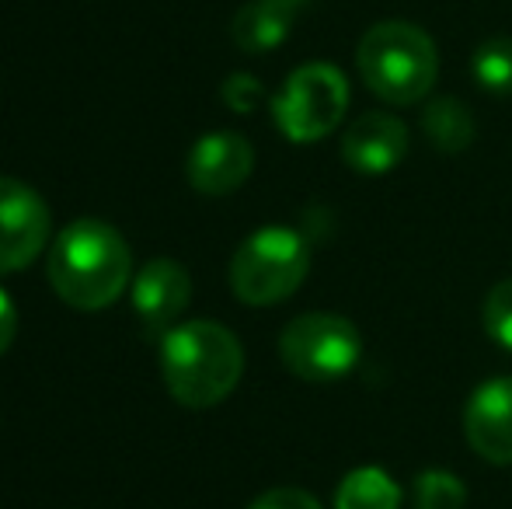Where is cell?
Instances as JSON below:
<instances>
[{
    "label": "cell",
    "mask_w": 512,
    "mask_h": 509,
    "mask_svg": "<svg viewBox=\"0 0 512 509\" xmlns=\"http://www.w3.org/2000/svg\"><path fill=\"white\" fill-rule=\"evenodd\" d=\"M49 283L74 311H105L133 276L126 238L105 220H74L49 245Z\"/></svg>",
    "instance_id": "cell-1"
},
{
    "label": "cell",
    "mask_w": 512,
    "mask_h": 509,
    "mask_svg": "<svg viewBox=\"0 0 512 509\" xmlns=\"http://www.w3.org/2000/svg\"><path fill=\"white\" fill-rule=\"evenodd\" d=\"M244 374V349L216 321H185L161 339V377L185 408H213L234 394Z\"/></svg>",
    "instance_id": "cell-2"
},
{
    "label": "cell",
    "mask_w": 512,
    "mask_h": 509,
    "mask_svg": "<svg viewBox=\"0 0 512 509\" xmlns=\"http://www.w3.org/2000/svg\"><path fill=\"white\" fill-rule=\"evenodd\" d=\"M363 84L387 105H418L439 77L436 42L411 21H377L356 46Z\"/></svg>",
    "instance_id": "cell-3"
},
{
    "label": "cell",
    "mask_w": 512,
    "mask_h": 509,
    "mask_svg": "<svg viewBox=\"0 0 512 509\" xmlns=\"http://www.w3.org/2000/svg\"><path fill=\"white\" fill-rule=\"evenodd\" d=\"M310 272V245L300 231L269 224L241 241L230 258V290L248 307H272L293 297Z\"/></svg>",
    "instance_id": "cell-4"
},
{
    "label": "cell",
    "mask_w": 512,
    "mask_h": 509,
    "mask_svg": "<svg viewBox=\"0 0 512 509\" xmlns=\"http://www.w3.org/2000/svg\"><path fill=\"white\" fill-rule=\"evenodd\" d=\"M279 356L300 381H342L363 360V335L342 314L310 311L293 318L279 335Z\"/></svg>",
    "instance_id": "cell-5"
},
{
    "label": "cell",
    "mask_w": 512,
    "mask_h": 509,
    "mask_svg": "<svg viewBox=\"0 0 512 509\" xmlns=\"http://www.w3.org/2000/svg\"><path fill=\"white\" fill-rule=\"evenodd\" d=\"M349 109V81L331 63L297 67L272 98V119L293 143H317L331 136Z\"/></svg>",
    "instance_id": "cell-6"
},
{
    "label": "cell",
    "mask_w": 512,
    "mask_h": 509,
    "mask_svg": "<svg viewBox=\"0 0 512 509\" xmlns=\"http://www.w3.org/2000/svg\"><path fill=\"white\" fill-rule=\"evenodd\" d=\"M53 213L32 185L0 178V276L32 265L46 252Z\"/></svg>",
    "instance_id": "cell-7"
},
{
    "label": "cell",
    "mask_w": 512,
    "mask_h": 509,
    "mask_svg": "<svg viewBox=\"0 0 512 509\" xmlns=\"http://www.w3.org/2000/svg\"><path fill=\"white\" fill-rule=\"evenodd\" d=\"M255 168V147L248 136L216 129L192 143L185 178L199 196H230L251 178Z\"/></svg>",
    "instance_id": "cell-8"
},
{
    "label": "cell",
    "mask_w": 512,
    "mask_h": 509,
    "mask_svg": "<svg viewBox=\"0 0 512 509\" xmlns=\"http://www.w3.org/2000/svg\"><path fill=\"white\" fill-rule=\"evenodd\" d=\"M192 300V276L175 258H150L133 279V311L147 335H168Z\"/></svg>",
    "instance_id": "cell-9"
},
{
    "label": "cell",
    "mask_w": 512,
    "mask_h": 509,
    "mask_svg": "<svg viewBox=\"0 0 512 509\" xmlns=\"http://www.w3.org/2000/svg\"><path fill=\"white\" fill-rule=\"evenodd\" d=\"M464 436L488 464H512V377H492L474 387L464 408Z\"/></svg>",
    "instance_id": "cell-10"
},
{
    "label": "cell",
    "mask_w": 512,
    "mask_h": 509,
    "mask_svg": "<svg viewBox=\"0 0 512 509\" xmlns=\"http://www.w3.org/2000/svg\"><path fill=\"white\" fill-rule=\"evenodd\" d=\"M408 126L391 112H366L342 133V161L356 175H391L408 154Z\"/></svg>",
    "instance_id": "cell-11"
},
{
    "label": "cell",
    "mask_w": 512,
    "mask_h": 509,
    "mask_svg": "<svg viewBox=\"0 0 512 509\" xmlns=\"http://www.w3.org/2000/svg\"><path fill=\"white\" fill-rule=\"evenodd\" d=\"M293 14L297 11L290 4H279V0H251L234 14L230 35L244 53H272L290 35Z\"/></svg>",
    "instance_id": "cell-12"
},
{
    "label": "cell",
    "mask_w": 512,
    "mask_h": 509,
    "mask_svg": "<svg viewBox=\"0 0 512 509\" xmlns=\"http://www.w3.org/2000/svg\"><path fill=\"white\" fill-rule=\"evenodd\" d=\"M418 126H422V133L429 136V143L439 154H464L474 143V133H478L474 112L467 109L460 98H450V95L425 102Z\"/></svg>",
    "instance_id": "cell-13"
},
{
    "label": "cell",
    "mask_w": 512,
    "mask_h": 509,
    "mask_svg": "<svg viewBox=\"0 0 512 509\" xmlns=\"http://www.w3.org/2000/svg\"><path fill=\"white\" fill-rule=\"evenodd\" d=\"M335 509H401V489L384 468H356L335 489Z\"/></svg>",
    "instance_id": "cell-14"
},
{
    "label": "cell",
    "mask_w": 512,
    "mask_h": 509,
    "mask_svg": "<svg viewBox=\"0 0 512 509\" xmlns=\"http://www.w3.org/2000/svg\"><path fill=\"white\" fill-rule=\"evenodd\" d=\"M471 74L488 95H512V35H492L471 56Z\"/></svg>",
    "instance_id": "cell-15"
},
{
    "label": "cell",
    "mask_w": 512,
    "mask_h": 509,
    "mask_svg": "<svg viewBox=\"0 0 512 509\" xmlns=\"http://www.w3.org/2000/svg\"><path fill=\"white\" fill-rule=\"evenodd\" d=\"M411 503L415 509H464L467 506V485L453 471L429 468L415 475L411 485Z\"/></svg>",
    "instance_id": "cell-16"
},
{
    "label": "cell",
    "mask_w": 512,
    "mask_h": 509,
    "mask_svg": "<svg viewBox=\"0 0 512 509\" xmlns=\"http://www.w3.org/2000/svg\"><path fill=\"white\" fill-rule=\"evenodd\" d=\"M481 325H485L488 339H492L495 346L512 353V276L499 279V283L485 293V304H481Z\"/></svg>",
    "instance_id": "cell-17"
},
{
    "label": "cell",
    "mask_w": 512,
    "mask_h": 509,
    "mask_svg": "<svg viewBox=\"0 0 512 509\" xmlns=\"http://www.w3.org/2000/svg\"><path fill=\"white\" fill-rule=\"evenodd\" d=\"M220 98L223 105H227L230 112H237V116H248V112H255L258 105H262L265 91H262V81H258L255 74H230L227 81H223L220 88Z\"/></svg>",
    "instance_id": "cell-18"
},
{
    "label": "cell",
    "mask_w": 512,
    "mask_h": 509,
    "mask_svg": "<svg viewBox=\"0 0 512 509\" xmlns=\"http://www.w3.org/2000/svg\"><path fill=\"white\" fill-rule=\"evenodd\" d=\"M248 509H321V503H317L310 492L304 489H269V492H262V496L255 499Z\"/></svg>",
    "instance_id": "cell-19"
},
{
    "label": "cell",
    "mask_w": 512,
    "mask_h": 509,
    "mask_svg": "<svg viewBox=\"0 0 512 509\" xmlns=\"http://www.w3.org/2000/svg\"><path fill=\"white\" fill-rule=\"evenodd\" d=\"M14 335H18V311H14V300L0 290V356L11 349Z\"/></svg>",
    "instance_id": "cell-20"
},
{
    "label": "cell",
    "mask_w": 512,
    "mask_h": 509,
    "mask_svg": "<svg viewBox=\"0 0 512 509\" xmlns=\"http://www.w3.org/2000/svg\"><path fill=\"white\" fill-rule=\"evenodd\" d=\"M279 4H290V7H293V11H297V7H304V4H307V0H279Z\"/></svg>",
    "instance_id": "cell-21"
}]
</instances>
